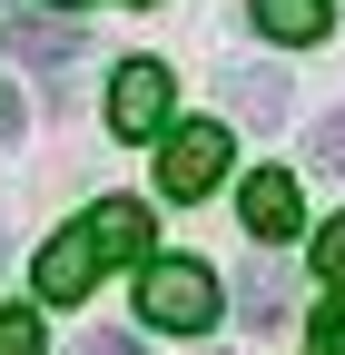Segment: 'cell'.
<instances>
[{"label":"cell","instance_id":"1","mask_svg":"<svg viewBox=\"0 0 345 355\" xmlns=\"http://www.w3.org/2000/svg\"><path fill=\"white\" fill-rule=\"evenodd\" d=\"M139 316L168 326V336H197V326H218V277L188 257H148L139 266Z\"/></svg>","mask_w":345,"mask_h":355},{"label":"cell","instance_id":"2","mask_svg":"<svg viewBox=\"0 0 345 355\" xmlns=\"http://www.w3.org/2000/svg\"><path fill=\"white\" fill-rule=\"evenodd\" d=\"M227 158H237V139L218 119H188V128H168V148H158V188L168 198H207L227 178Z\"/></svg>","mask_w":345,"mask_h":355},{"label":"cell","instance_id":"3","mask_svg":"<svg viewBox=\"0 0 345 355\" xmlns=\"http://www.w3.org/2000/svg\"><path fill=\"white\" fill-rule=\"evenodd\" d=\"M109 128H118V139H158V128H168V69L158 60H128L109 79Z\"/></svg>","mask_w":345,"mask_h":355},{"label":"cell","instance_id":"4","mask_svg":"<svg viewBox=\"0 0 345 355\" xmlns=\"http://www.w3.org/2000/svg\"><path fill=\"white\" fill-rule=\"evenodd\" d=\"M89 277H99V247H89V227H69V237H50L30 257V286L50 296V306H69V296H89Z\"/></svg>","mask_w":345,"mask_h":355},{"label":"cell","instance_id":"5","mask_svg":"<svg viewBox=\"0 0 345 355\" xmlns=\"http://www.w3.org/2000/svg\"><path fill=\"white\" fill-rule=\"evenodd\" d=\"M148 237H158V217H148L139 198H99V207H89V247H99V266H139Z\"/></svg>","mask_w":345,"mask_h":355},{"label":"cell","instance_id":"6","mask_svg":"<svg viewBox=\"0 0 345 355\" xmlns=\"http://www.w3.org/2000/svg\"><path fill=\"white\" fill-rule=\"evenodd\" d=\"M237 217H247L267 247H276V237H296V217H306V207H296V168H256L247 188H237Z\"/></svg>","mask_w":345,"mask_h":355},{"label":"cell","instance_id":"7","mask_svg":"<svg viewBox=\"0 0 345 355\" xmlns=\"http://www.w3.org/2000/svg\"><path fill=\"white\" fill-rule=\"evenodd\" d=\"M10 50H20L39 79H69V60H79V30H69V20H39V10H30V20H10Z\"/></svg>","mask_w":345,"mask_h":355},{"label":"cell","instance_id":"8","mask_svg":"<svg viewBox=\"0 0 345 355\" xmlns=\"http://www.w3.org/2000/svg\"><path fill=\"white\" fill-rule=\"evenodd\" d=\"M326 0H256V30L267 40H286V50H306V40H326Z\"/></svg>","mask_w":345,"mask_h":355},{"label":"cell","instance_id":"9","mask_svg":"<svg viewBox=\"0 0 345 355\" xmlns=\"http://www.w3.org/2000/svg\"><path fill=\"white\" fill-rule=\"evenodd\" d=\"M237 306H247V326H276V316H286V277H276V266H247Z\"/></svg>","mask_w":345,"mask_h":355},{"label":"cell","instance_id":"10","mask_svg":"<svg viewBox=\"0 0 345 355\" xmlns=\"http://www.w3.org/2000/svg\"><path fill=\"white\" fill-rule=\"evenodd\" d=\"M306 168H345V109L316 119V139H306Z\"/></svg>","mask_w":345,"mask_h":355},{"label":"cell","instance_id":"11","mask_svg":"<svg viewBox=\"0 0 345 355\" xmlns=\"http://www.w3.org/2000/svg\"><path fill=\"white\" fill-rule=\"evenodd\" d=\"M316 277L345 286V217H326V227H316Z\"/></svg>","mask_w":345,"mask_h":355},{"label":"cell","instance_id":"12","mask_svg":"<svg viewBox=\"0 0 345 355\" xmlns=\"http://www.w3.org/2000/svg\"><path fill=\"white\" fill-rule=\"evenodd\" d=\"M0 355H39V316H0Z\"/></svg>","mask_w":345,"mask_h":355},{"label":"cell","instance_id":"13","mask_svg":"<svg viewBox=\"0 0 345 355\" xmlns=\"http://www.w3.org/2000/svg\"><path fill=\"white\" fill-rule=\"evenodd\" d=\"M79 355H148V345H139V336H118V326H109V336H79Z\"/></svg>","mask_w":345,"mask_h":355},{"label":"cell","instance_id":"14","mask_svg":"<svg viewBox=\"0 0 345 355\" xmlns=\"http://www.w3.org/2000/svg\"><path fill=\"white\" fill-rule=\"evenodd\" d=\"M316 345H345V306H316Z\"/></svg>","mask_w":345,"mask_h":355},{"label":"cell","instance_id":"15","mask_svg":"<svg viewBox=\"0 0 345 355\" xmlns=\"http://www.w3.org/2000/svg\"><path fill=\"white\" fill-rule=\"evenodd\" d=\"M10 128H20V99H10V89H0V139H10Z\"/></svg>","mask_w":345,"mask_h":355},{"label":"cell","instance_id":"16","mask_svg":"<svg viewBox=\"0 0 345 355\" xmlns=\"http://www.w3.org/2000/svg\"><path fill=\"white\" fill-rule=\"evenodd\" d=\"M316 355H335V345H316Z\"/></svg>","mask_w":345,"mask_h":355},{"label":"cell","instance_id":"17","mask_svg":"<svg viewBox=\"0 0 345 355\" xmlns=\"http://www.w3.org/2000/svg\"><path fill=\"white\" fill-rule=\"evenodd\" d=\"M60 10H69V0H60Z\"/></svg>","mask_w":345,"mask_h":355}]
</instances>
